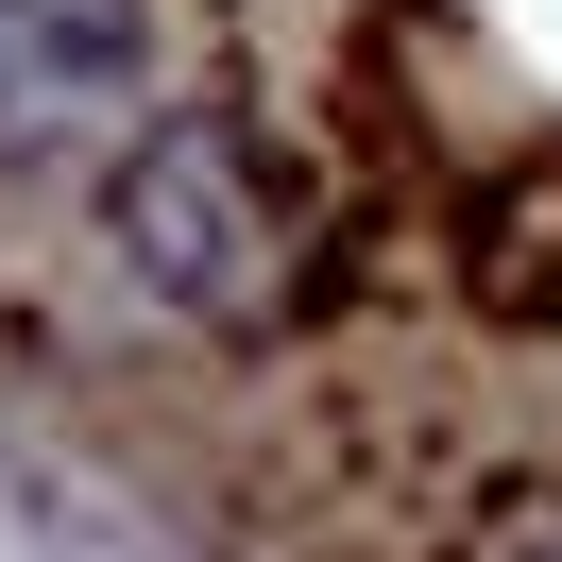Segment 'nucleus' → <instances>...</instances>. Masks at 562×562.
<instances>
[{
    "label": "nucleus",
    "instance_id": "1",
    "mask_svg": "<svg viewBox=\"0 0 562 562\" xmlns=\"http://www.w3.org/2000/svg\"><path fill=\"white\" fill-rule=\"evenodd\" d=\"M103 239H120V273L171 324H205V341H256V324H290V290H307V205L273 188V154H256L239 103H154L137 137H120V171H103Z\"/></svg>",
    "mask_w": 562,
    "mask_h": 562
},
{
    "label": "nucleus",
    "instance_id": "2",
    "mask_svg": "<svg viewBox=\"0 0 562 562\" xmlns=\"http://www.w3.org/2000/svg\"><path fill=\"white\" fill-rule=\"evenodd\" d=\"M137 86H154V18L137 0H0V171L120 137Z\"/></svg>",
    "mask_w": 562,
    "mask_h": 562
},
{
    "label": "nucleus",
    "instance_id": "3",
    "mask_svg": "<svg viewBox=\"0 0 562 562\" xmlns=\"http://www.w3.org/2000/svg\"><path fill=\"white\" fill-rule=\"evenodd\" d=\"M512 562H562V528H528V546H512Z\"/></svg>",
    "mask_w": 562,
    "mask_h": 562
}]
</instances>
